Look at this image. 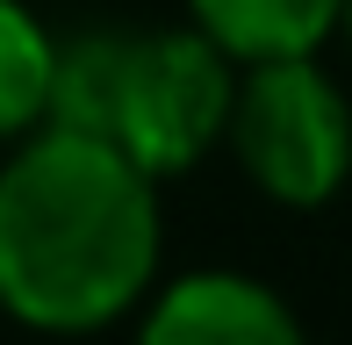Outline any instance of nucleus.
I'll use <instances>...</instances> for the list:
<instances>
[{"label":"nucleus","mask_w":352,"mask_h":345,"mask_svg":"<svg viewBox=\"0 0 352 345\" xmlns=\"http://www.w3.org/2000/svg\"><path fill=\"white\" fill-rule=\"evenodd\" d=\"M237 65L201 29H151V36H79L58 43L51 108L43 122L101 137L151 180L187 172L209 144H223Z\"/></svg>","instance_id":"obj_2"},{"label":"nucleus","mask_w":352,"mask_h":345,"mask_svg":"<svg viewBox=\"0 0 352 345\" xmlns=\"http://www.w3.org/2000/svg\"><path fill=\"white\" fill-rule=\"evenodd\" d=\"M223 137H230L245 180L287 209L331 201L352 172V108L316 58L237 65Z\"/></svg>","instance_id":"obj_3"},{"label":"nucleus","mask_w":352,"mask_h":345,"mask_svg":"<svg viewBox=\"0 0 352 345\" xmlns=\"http://www.w3.org/2000/svg\"><path fill=\"white\" fill-rule=\"evenodd\" d=\"M58 43L22 0H0V137H29L51 108Z\"/></svg>","instance_id":"obj_6"},{"label":"nucleus","mask_w":352,"mask_h":345,"mask_svg":"<svg viewBox=\"0 0 352 345\" xmlns=\"http://www.w3.org/2000/svg\"><path fill=\"white\" fill-rule=\"evenodd\" d=\"M338 29H345V36H352V0H345V14H338Z\"/></svg>","instance_id":"obj_7"},{"label":"nucleus","mask_w":352,"mask_h":345,"mask_svg":"<svg viewBox=\"0 0 352 345\" xmlns=\"http://www.w3.org/2000/svg\"><path fill=\"white\" fill-rule=\"evenodd\" d=\"M137 345H309L295 309L252 274H180L151 288Z\"/></svg>","instance_id":"obj_4"},{"label":"nucleus","mask_w":352,"mask_h":345,"mask_svg":"<svg viewBox=\"0 0 352 345\" xmlns=\"http://www.w3.org/2000/svg\"><path fill=\"white\" fill-rule=\"evenodd\" d=\"M158 280V180L101 137L36 130L0 166V309L29 331H101Z\"/></svg>","instance_id":"obj_1"},{"label":"nucleus","mask_w":352,"mask_h":345,"mask_svg":"<svg viewBox=\"0 0 352 345\" xmlns=\"http://www.w3.org/2000/svg\"><path fill=\"white\" fill-rule=\"evenodd\" d=\"M187 8L230 65H266V58H316L338 36L345 0H187Z\"/></svg>","instance_id":"obj_5"}]
</instances>
